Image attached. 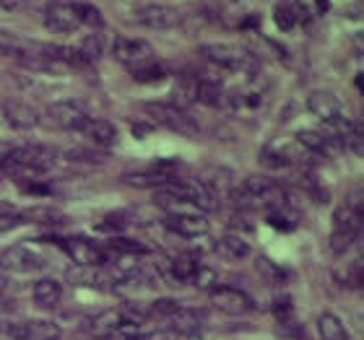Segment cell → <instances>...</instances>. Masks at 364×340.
<instances>
[{
    "label": "cell",
    "instance_id": "obj_20",
    "mask_svg": "<svg viewBox=\"0 0 364 340\" xmlns=\"http://www.w3.org/2000/svg\"><path fill=\"white\" fill-rule=\"evenodd\" d=\"M31 299L39 309H55L63 302V286L55 278H39L31 288Z\"/></svg>",
    "mask_w": 364,
    "mask_h": 340
},
{
    "label": "cell",
    "instance_id": "obj_29",
    "mask_svg": "<svg viewBox=\"0 0 364 340\" xmlns=\"http://www.w3.org/2000/svg\"><path fill=\"white\" fill-rule=\"evenodd\" d=\"M73 8H76L81 26H89V29H99L102 26V13H99L97 6H91V3H73Z\"/></svg>",
    "mask_w": 364,
    "mask_h": 340
},
{
    "label": "cell",
    "instance_id": "obj_26",
    "mask_svg": "<svg viewBox=\"0 0 364 340\" xmlns=\"http://www.w3.org/2000/svg\"><path fill=\"white\" fill-rule=\"evenodd\" d=\"M198 265L200 263H196L193 257H177V260H172L167 265V275L172 280H177V283H193Z\"/></svg>",
    "mask_w": 364,
    "mask_h": 340
},
{
    "label": "cell",
    "instance_id": "obj_32",
    "mask_svg": "<svg viewBox=\"0 0 364 340\" xmlns=\"http://www.w3.org/2000/svg\"><path fill=\"white\" fill-rule=\"evenodd\" d=\"M271 312H273V317H276V322H279V325H284V327L294 319V304H291V299H289V296H281V299H276Z\"/></svg>",
    "mask_w": 364,
    "mask_h": 340
},
{
    "label": "cell",
    "instance_id": "obj_36",
    "mask_svg": "<svg viewBox=\"0 0 364 340\" xmlns=\"http://www.w3.org/2000/svg\"><path fill=\"white\" fill-rule=\"evenodd\" d=\"M213 283H216V273H213L211 268H205V265H198L193 286L196 288H213Z\"/></svg>",
    "mask_w": 364,
    "mask_h": 340
},
{
    "label": "cell",
    "instance_id": "obj_18",
    "mask_svg": "<svg viewBox=\"0 0 364 340\" xmlns=\"http://www.w3.org/2000/svg\"><path fill=\"white\" fill-rule=\"evenodd\" d=\"M81 133H84L94 146H99V148H112V146L117 143V138H120L112 122L97 120V117H89V120L81 125Z\"/></svg>",
    "mask_w": 364,
    "mask_h": 340
},
{
    "label": "cell",
    "instance_id": "obj_31",
    "mask_svg": "<svg viewBox=\"0 0 364 340\" xmlns=\"http://www.w3.org/2000/svg\"><path fill=\"white\" fill-rule=\"evenodd\" d=\"M21 221H37V224H55V221H63V216L55 208H47V205H39V208H29V211L21 213Z\"/></svg>",
    "mask_w": 364,
    "mask_h": 340
},
{
    "label": "cell",
    "instance_id": "obj_23",
    "mask_svg": "<svg viewBox=\"0 0 364 340\" xmlns=\"http://www.w3.org/2000/svg\"><path fill=\"white\" fill-rule=\"evenodd\" d=\"M122 325H125V319H122L120 309H105V312H99V314L91 317L89 333L97 335V338H109V335Z\"/></svg>",
    "mask_w": 364,
    "mask_h": 340
},
{
    "label": "cell",
    "instance_id": "obj_6",
    "mask_svg": "<svg viewBox=\"0 0 364 340\" xmlns=\"http://www.w3.org/2000/svg\"><path fill=\"white\" fill-rule=\"evenodd\" d=\"M304 148L296 141H289V138H279L263 148L260 153V164L266 169H287L291 164H299L304 159Z\"/></svg>",
    "mask_w": 364,
    "mask_h": 340
},
{
    "label": "cell",
    "instance_id": "obj_37",
    "mask_svg": "<svg viewBox=\"0 0 364 340\" xmlns=\"http://www.w3.org/2000/svg\"><path fill=\"white\" fill-rule=\"evenodd\" d=\"M136 340H182L172 330H151V333H141Z\"/></svg>",
    "mask_w": 364,
    "mask_h": 340
},
{
    "label": "cell",
    "instance_id": "obj_24",
    "mask_svg": "<svg viewBox=\"0 0 364 340\" xmlns=\"http://www.w3.org/2000/svg\"><path fill=\"white\" fill-rule=\"evenodd\" d=\"M196 102H200L203 106H221L224 104V102H227V94H224L221 81H213V78L196 81Z\"/></svg>",
    "mask_w": 364,
    "mask_h": 340
},
{
    "label": "cell",
    "instance_id": "obj_39",
    "mask_svg": "<svg viewBox=\"0 0 364 340\" xmlns=\"http://www.w3.org/2000/svg\"><path fill=\"white\" fill-rule=\"evenodd\" d=\"M312 3H315V8H318V13H328V0H312Z\"/></svg>",
    "mask_w": 364,
    "mask_h": 340
},
{
    "label": "cell",
    "instance_id": "obj_22",
    "mask_svg": "<svg viewBox=\"0 0 364 340\" xmlns=\"http://www.w3.org/2000/svg\"><path fill=\"white\" fill-rule=\"evenodd\" d=\"M68 280L70 283H76V286H84V288L112 286L109 273H105L102 268H73V270L68 273Z\"/></svg>",
    "mask_w": 364,
    "mask_h": 340
},
{
    "label": "cell",
    "instance_id": "obj_15",
    "mask_svg": "<svg viewBox=\"0 0 364 340\" xmlns=\"http://www.w3.org/2000/svg\"><path fill=\"white\" fill-rule=\"evenodd\" d=\"M42 23L55 34H70V31H76L81 26L73 3H55V6H50L45 11V16H42Z\"/></svg>",
    "mask_w": 364,
    "mask_h": 340
},
{
    "label": "cell",
    "instance_id": "obj_7",
    "mask_svg": "<svg viewBox=\"0 0 364 340\" xmlns=\"http://www.w3.org/2000/svg\"><path fill=\"white\" fill-rule=\"evenodd\" d=\"M0 268L6 273H21V275H29V273H39L47 268V260L39 252H34L31 247H23V244H16V247H8L3 255H0Z\"/></svg>",
    "mask_w": 364,
    "mask_h": 340
},
{
    "label": "cell",
    "instance_id": "obj_12",
    "mask_svg": "<svg viewBox=\"0 0 364 340\" xmlns=\"http://www.w3.org/2000/svg\"><path fill=\"white\" fill-rule=\"evenodd\" d=\"M167 229L172 234L182 236V239H198V236L208 234V219L203 213H193V211H177L167 216Z\"/></svg>",
    "mask_w": 364,
    "mask_h": 340
},
{
    "label": "cell",
    "instance_id": "obj_28",
    "mask_svg": "<svg viewBox=\"0 0 364 340\" xmlns=\"http://www.w3.org/2000/svg\"><path fill=\"white\" fill-rule=\"evenodd\" d=\"M78 55H81V60L89 65V62H97L102 55H105V45H102V39H99V34H89V37L81 42V45L76 47Z\"/></svg>",
    "mask_w": 364,
    "mask_h": 340
},
{
    "label": "cell",
    "instance_id": "obj_4",
    "mask_svg": "<svg viewBox=\"0 0 364 340\" xmlns=\"http://www.w3.org/2000/svg\"><path fill=\"white\" fill-rule=\"evenodd\" d=\"M200 55L205 60L229 73H255L258 62L245 47L240 45H227V42H213V45L200 47Z\"/></svg>",
    "mask_w": 364,
    "mask_h": 340
},
{
    "label": "cell",
    "instance_id": "obj_1",
    "mask_svg": "<svg viewBox=\"0 0 364 340\" xmlns=\"http://www.w3.org/2000/svg\"><path fill=\"white\" fill-rule=\"evenodd\" d=\"M154 200L164 208H198L203 213L216 211V205H219V200L198 180H172L169 185L156 190Z\"/></svg>",
    "mask_w": 364,
    "mask_h": 340
},
{
    "label": "cell",
    "instance_id": "obj_13",
    "mask_svg": "<svg viewBox=\"0 0 364 340\" xmlns=\"http://www.w3.org/2000/svg\"><path fill=\"white\" fill-rule=\"evenodd\" d=\"M63 250L68 252V257L76 263V268H102L107 265V252L99 244L89 242V239H68L63 242Z\"/></svg>",
    "mask_w": 364,
    "mask_h": 340
},
{
    "label": "cell",
    "instance_id": "obj_8",
    "mask_svg": "<svg viewBox=\"0 0 364 340\" xmlns=\"http://www.w3.org/2000/svg\"><path fill=\"white\" fill-rule=\"evenodd\" d=\"M172 180H177L175 161H156L154 167L144 169V172H133L122 177L125 185L138 187V190H159V187H164V185H169Z\"/></svg>",
    "mask_w": 364,
    "mask_h": 340
},
{
    "label": "cell",
    "instance_id": "obj_5",
    "mask_svg": "<svg viewBox=\"0 0 364 340\" xmlns=\"http://www.w3.org/2000/svg\"><path fill=\"white\" fill-rule=\"evenodd\" d=\"M144 112L149 114L156 125L172 130V133H180V136H193V133H198L196 120H193L185 109L172 104V102H146Z\"/></svg>",
    "mask_w": 364,
    "mask_h": 340
},
{
    "label": "cell",
    "instance_id": "obj_34",
    "mask_svg": "<svg viewBox=\"0 0 364 340\" xmlns=\"http://www.w3.org/2000/svg\"><path fill=\"white\" fill-rule=\"evenodd\" d=\"M16 226H21V213H16L14 208H0V234H8Z\"/></svg>",
    "mask_w": 364,
    "mask_h": 340
},
{
    "label": "cell",
    "instance_id": "obj_40",
    "mask_svg": "<svg viewBox=\"0 0 364 340\" xmlns=\"http://www.w3.org/2000/svg\"><path fill=\"white\" fill-rule=\"evenodd\" d=\"M8 286H11V283H8V278L3 275V273H0V296L8 294Z\"/></svg>",
    "mask_w": 364,
    "mask_h": 340
},
{
    "label": "cell",
    "instance_id": "obj_25",
    "mask_svg": "<svg viewBox=\"0 0 364 340\" xmlns=\"http://www.w3.org/2000/svg\"><path fill=\"white\" fill-rule=\"evenodd\" d=\"M130 76H133V81H138V84H161V81L167 78V68L154 57V60L144 62V65H138V68H130Z\"/></svg>",
    "mask_w": 364,
    "mask_h": 340
},
{
    "label": "cell",
    "instance_id": "obj_2",
    "mask_svg": "<svg viewBox=\"0 0 364 340\" xmlns=\"http://www.w3.org/2000/svg\"><path fill=\"white\" fill-rule=\"evenodd\" d=\"M55 164V148L42 143H29L21 148H11L0 164L3 177H34L45 174Z\"/></svg>",
    "mask_w": 364,
    "mask_h": 340
},
{
    "label": "cell",
    "instance_id": "obj_33",
    "mask_svg": "<svg viewBox=\"0 0 364 340\" xmlns=\"http://www.w3.org/2000/svg\"><path fill=\"white\" fill-rule=\"evenodd\" d=\"M255 268H258L260 273H263V275H266V278H271L273 283H276V280H287V273L281 270L279 265H273L271 260H268V257H258V263H255Z\"/></svg>",
    "mask_w": 364,
    "mask_h": 340
},
{
    "label": "cell",
    "instance_id": "obj_17",
    "mask_svg": "<svg viewBox=\"0 0 364 340\" xmlns=\"http://www.w3.org/2000/svg\"><path fill=\"white\" fill-rule=\"evenodd\" d=\"M307 109H310V114H315L318 120H323V125L343 114L341 99L336 97V94H331V91H326V89L312 91L310 97H307Z\"/></svg>",
    "mask_w": 364,
    "mask_h": 340
},
{
    "label": "cell",
    "instance_id": "obj_9",
    "mask_svg": "<svg viewBox=\"0 0 364 340\" xmlns=\"http://www.w3.org/2000/svg\"><path fill=\"white\" fill-rule=\"evenodd\" d=\"M112 57L125 68H138L144 62L154 60V50L149 42L144 39H133V37H114L112 42Z\"/></svg>",
    "mask_w": 364,
    "mask_h": 340
},
{
    "label": "cell",
    "instance_id": "obj_38",
    "mask_svg": "<svg viewBox=\"0 0 364 340\" xmlns=\"http://www.w3.org/2000/svg\"><path fill=\"white\" fill-rule=\"evenodd\" d=\"M0 6L6 8V11H16V8L21 6V0H0Z\"/></svg>",
    "mask_w": 364,
    "mask_h": 340
},
{
    "label": "cell",
    "instance_id": "obj_10",
    "mask_svg": "<svg viewBox=\"0 0 364 340\" xmlns=\"http://www.w3.org/2000/svg\"><path fill=\"white\" fill-rule=\"evenodd\" d=\"M133 21L146 26V29H172L182 21L180 11L159 3H146V6L133 8Z\"/></svg>",
    "mask_w": 364,
    "mask_h": 340
},
{
    "label": "cell",
    "instance_id": "obj_41",
    "mask_svg": "<svg viewBox=\"0 0 364 340\" xmlns=\"http://www.w3.org/2000/svg\"><path fill=\"white\" fill-rule=\"evenodd\" d=\"M354 86H357V89H359V91H362V73H359V76H357V78H354Z\"/></svg>",
    "mask_w": 364,
    "mask_h": 340
},
{
    "label": "cell",
    "instance_id": "obj_35",
    "mask_svg": "<svg viewBox=\"0 0 364 340\" xmlns=\"http://www.w3.org/2000/svg\"><path fill=\"white\" fill-rule=\"evenodd\" d=\"M180 309V304L175 302V299H159V302H154L151 307H149V312L151 314H156V317H172L175 312Z\"/></svg>",
    "mask_w": 364,
    "mask_h": 340
},
{
    "label": "cell",
    "instance_id": "obj_21",
    "mask_svg": "<svg viewBox=\"0 0 364 340\" xmlns=\"http://www.w3.org/2000/svg\"><path fill=\"white\" fill-rule=\"evenodd\" d=\"M200 327H203V317L198 314L196 309H177L172 317H169V330L175 335H198L200 333Z\"/></svg>",
    "mask_w": 364,
    "mask_h": 340
},
{
    "label": "cell",
    "instance_id": "obj_3",
    "mask_svg": "<svg viewBox=\"0 0 364 340\" xmlns=\"http://www.w3.org/2000/svg\"><path fill=\"white\" fill-rule=\"evenodd\" d=\"M229 195L240 208H268V211H273V208L287 203V192L271 177H247Z\"/></svg>",
    "mask_w": 364,
    "mask_h": 340
},
{
    "label": "cell",
    "instance_id": "obj_14",
    "mask_svg": "<svg viewBox=\"0 0 364 340\" xmlns=\"http://www.w3.org/2000/svg\"><path fill=\"white\" fill-rule=\"evenodd\" d=\"M45 114L47 120L60 130H81V125L89 120L86 109L76 102H55V104L47 106Z\"/></svg>",
    "mask_w": 364,
    "mask_h": 340
},
{
    "label": "cell",
    "instance_id": "obj_27",
    "mask_svg": "<svg viewBox=\"0 0 364 340\" xmlns=\"http://www.w3.org/2000/svg\"><path fill=\"white\" fill-rule=\"evenodd\" d=\"M318 333L323 340H349V333L343 322L336 314H320L318 319Z\"/></svg>",
    "mask_w": 364,
    "mask_h": 340
},
{
    "label": "cell",
    "instance_id": "obj_30",
    "mask_svg": "<svg viewBox=\"0 0 364 340\" xmlns=\"http://www.w3.org/2000/svg\"><path fill=\"white\" fill-rule=\"evenodd\" d=\"M359 234L357 231H346V229H333V234H331V252L333 255H343V252L349 250L351 244L357 242Z\"/></svg>",
    "mask_w": 364,
    "mask_h": 340
},
{
    "label": "cell",
    "instance_id": "obj_19",
    "mask_svg": "<svg viewBox=\"0 0 364 340\" xmlns=\"http://www.w3.org/2000/svg\"><path fill=\"white\" fill-rule=\"evenodd\" d=\"M213 252H216L221 260H227V263H242V260H247V257L252 255L250 244L237 234L219 236V239L213 242Z\"/></svg>",
    "mask_w": 364,
    "mask_h": 340
},
{
    "label": "cell",
    "instance_id": "obj_11",
    "mask_svg": "<svg viewBox=\"0 0 364 340\" xmlns=\"http://www.w3.org/2000/svg\"><path fill=\"white\" fill-rule=\"evenodd\" d=\"M208 299H211V307H216V309L224 312V314H247V312L255 309V302H252L250 296L232 286L211 288Z\"/></svg>",
    "mask_w": 364,
    "mask_h": 340
},
{
    "label": "cell",
    "instance_id": "obj_16",
    "mask_svg": "<svg viewBox=\"0 0 364 340\" xmlns=\"http://www.w3.org/2000/svg\"><path fill=\"white\" fill-rule=\"evenodd\" d=\"M3 117L16 130H31L39 125V112L21 99H6L3 102Z\"/></svg>",
    "mask_w": 364,
    "mask_h": 340
}]
</instances>
